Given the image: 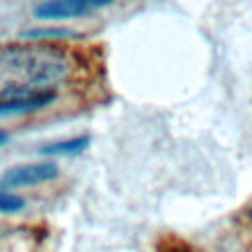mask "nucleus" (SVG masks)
I'll use <instances>...</instances> for the list:
<instances>
[{
  "label": "nucleus",
  "mask_w": 252,
  "mask_h": 252,
  "mask_svg": "<svg viewBox=\"0 0 252 252\" xmlns=\"http://www.w3.org/2000/svg\"><path fill=\"white\" fill-rule=\"evenodd\" d=\"M250 220H252V211H250Z\"/></svg>",
  "instance_id": "6e6552de"
},
{
  "label": "nucleus",
  "mask_w": 252,
  "mask_h": 252,
  "mask_svg": "<svg viewBox=\"0 0 252 252\" xmlns=\"http://www.w3.org/2000/svg\"><path fill=\"white\" fill-rule=\"evenodd\" d=\"M71 73L69 55L47 43L0 45V104L55 94Z\"/></svg>",
  "instance_id": "f257e3e1"
},
{
  "label": "nucleus",
  "mask_w": 252,
  "mask_h": 252,
  "mask_svg": "<svg viewBox=\"0 0 252 252\" xmlns=\"http://www.w3.org/2000/svg\"><path fill=\"white\" fill-rule=\"evenodd\" d=\"M89 146V136H77V138H69V140H59V142H51L39 148L41 156H49V158H67V156H77L81 154L85 148Z\"/></svg>",
  "instance_id": "20e7f679"
},
{
  "label": "nucleus",
  "mask_w": 252,
  "mask_h": 252,
  "mask_svg": "<svg viewBox=\"0 0 252 252\" xmlns=\"http://www.w3.org/2000/svg\"><path fill=\"white\" fill-rule=\"evenodd\" d=\"M108 6V2H93V0H53L41 2L33 8V16L37 20H69L81 18L98 8Z\"/></svg>",
  "instance_id": "7ed1b4c3"
},
{
  "label": "nucleus",
  "mask_w": 252,
  "mask_h": 252,
  "mask_svg": "<svg viewBox=\"0 0 252 252\" xmlns=\"http://www.w3.org/2000/svg\"><path fill=\"white\" fill-rule=\"evenodd\" d=\"M59 175V167L53 161H32L20 163L6 169L0 177V185L4 189H20V187H33L47 181H53Z\"/></svg>",
  "instance_id": "f03ea898"
},
{
  "label": "nucleus",
  "mask_w": 252,
  "mask_h": 252,
  "mask_svg": "<svg viewBox=\"0 0 252 252\" xmlns=\"http://www.w3.org/2000/svg\"><path fill=\"white\" fill-rule=\"evenodd\" d=\"M24 209V199L16 193L0 189V213H18Z\"/></svg>",
  "instance_id": "423d86ee"
},
{
  "label": "nucleus",
  "mask_w": 252,
  "mask_h": 252,
  "mask_svg": "<svg viewBox=\"0 0 252 252\" xmlns=\"http://www.w3.org/2000/svg\"><path fill=\"white\" fill-rule=\"evenodd\" d=\"M53 98H55V94H41V96H33V98L4 102V104H0V116H10L16 112H28V110H39V108L47 106Z\"/></svg>",
  "instance_id": "39448f33"
},
{
  "label": "nucleus",
  "mask_w": 252,
  "mask_h": 252,
  "mask_svg": "<svg viewBox=\"0 0 252 252\" xmlns=\"http://www.w3.org/2000/svg\"><path fill=\"white\" fill-rule=\"evenodd\" d=\"M6 142H8V134H6L4 130H0V148H2Z\"/></svg>",
  "instance_id": "0eeeda50"
}]
</instances>
